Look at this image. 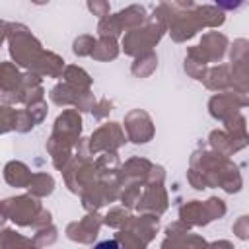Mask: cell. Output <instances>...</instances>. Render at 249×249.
I'll use <instances>...</instances> for the list:
<instances>
[{
    "instance_id": "cell-1",
    "label": "cell",
    "mask_w": 249,
    "mask_h": 249,
    "mask_svg": "<svg viewBox=\"0 0 249 249\" xmlns=\"http://www.w3.org/2000/svg\"><path fill=\"white\" fill-rule=\"evenodd\" d=\"M218 8H222V10H228V12H235V10H239L247 0H212Z\"/></svg>"
}]
</instances>
